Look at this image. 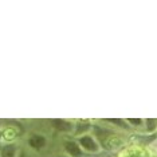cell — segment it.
<instances>
[{
    "label": "cell",
    "mask_w": 157,
    "mask_h": 157,
    "mask_svg": "<svg viewBox=\"0 0 157 157\" xmlns=\"http://www.w3.org/2000/svg\"><path fill=\"white\" fill-rule=\"evenodd\" d=\"M81 145L83 146L85 149H87V151H90V152H95L98 149V145L95 144V141L93 140L91 137H89V136H83V137H81Z\"/></svg>",
    "instance_id": "1"
},
{
    "label": "cell",
    "mask_w": 157,
    "mask_h": 157,
    "mask_svg": "<svg viewBox=\"0 0 157 157\" xmlns=\"http://www.w3.org/2000/svg\"><path fill=\"white\" fill-rule=\"evenodd\" d=\"M28 144H30L33 148H36V149H39V148H42L44 144H46V140H44V137L43 136H39V134H35V136H33V137L28 140Z\"/></svg>",
    "instance_id": "2"
},
{
    "label": "cell",
    "mask_w": 157,
    "mask_h": 157,
    "mask_svg": "<svg viewBox=\"0 0 157 157\" xmlns=\"http://www.w3.org/2000/svg\"><path fill=\"white\" fill-rule=\"evenodd\" d=\"M66 149H67V152L70 153L71 156H81V149L78 148V145L75 144V142H66Z\"/></svg>",
    "instance_id": "3"
},
{
    "label": "cell",
    "mask_w": 157,
    "mask_h": 157,
    "mask_svg": "<svg viewBox=\"0 0 157 157\" xmlns=\"http://www.w3.org/2000/svg\"><path fill=\"white\" fill-rule=\"evenodd\" d=\"M52 125L59 130H70L71 129V125L66 121H62V120H54L52 121Z\"/></svg>",
    "instance_id": "4"
},
{
    "label": "cell",
    "mask_w": 157,
    "mask_h": 157,
    "mask_svg": "<svg viewBox=\"0 0 157 157\" xmlns=\"http://www.w3.org/2000/svg\"><path fill=\"white\" fill-rule=\"evenodd\" d=\"M15 156V148L12 145H7L2 151V157H13Z\"/></svg>",
    "instance_id": "5"
},
{
    "label": "cell",
    "mask_w": 157,
    "mask_h": 157,
    "mask_svg": "<svg viewBox=\"0 0 157 157\" xmlns=\"http://www.w3.org/2000/svg\"><path fill=\"white\" fill-rule=\"evenodd\" d=\"M109 121H110V122H113V124H118V125H121L122 128H128L122 120H109Z\"/></svg>",
    "instance_id": "6"
},
{
    "label": "cell",
    "mask_w": 157,
    "mask_h": 157,
    "mask_svg": "<svg viewBox=\"0 0 157 157\" xmlns=\"http://www.w3.org/2000/svg\"><path fill=\"white\" fill-rule=\"evenodd\" d=\"M129 122H130V124H133V125H140L142 121H141V120H136V118H130V120H129Z\"/></svg>",
    "instance_id": "7"
},
{
    "label": "cell",
    "mask_w": 157,
    "mask_h": 157,
    "mask_svg": "<svg viewBox=\"0 0 157 157\" xmlns=\"http://www.w3.org/2000/svg\"><path fill=\"white\" fill-rule=\"evenodd\" d=\"M148 125H149V129H153V126H152V125H155V121H153V120H148Z\"/></svg>",
    "instance_id": "8"
}]
</instances>
